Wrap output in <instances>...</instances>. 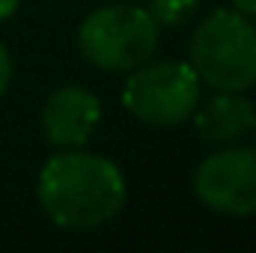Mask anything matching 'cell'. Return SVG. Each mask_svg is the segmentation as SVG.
<instances>
[{"instance_id":"1","label":"cell","mask_w":256,"mask_h":253,"mask_svg":"<svg viewBox=\"0 0 256 253\" xmlns=\"http://www.w3.org/2000/svg\"><path fill=\"white\" fill-rule=\"evenodd\" d=\"M45 214L66 230L102 226L126 206V179L110 158L60 152L48 158L36 182Z\"/></svg>"},{"instance_id":"2","label":"cell","mask_w":256,"mask_h":253,"mask_svg":"<svg viewBox=\"0 0 256 253\" xmlns=\"http://www.w3.org/2000/svg\"><path fill=\"white\" fill-rule=\"evenodd\" d=\"M191 68L218 92L256 86V27L236 9H214L191 36Z\"/></svg>"},{"instance_id":"3","label":"cell","mask_w":256,"mask_h":253,"mask_svg":"<svg viewBox=\"0 0 256 253\" xmlns=\"http://www.w3.org/2000/svg\"><path fill=\"white\" fill-rule=\"evenodd\" d=\"M78 48L96 68L131 72L152 60L158 48V24L143 6H102L84 18L78 30Z\"/></svg>"},{"instance_id":"4","label":"cell","mask_w":256,"mask_h":253,"mask_svg":"<svg viewBox=\"0 0 256 253\" xmlns=\"http://www.w3.org/2000/svg\"><path fill=\"white\" fill-rule=\"evenodd\" d=\"M200 102V78L191 63H143L131 68L122 90V104L155 128H170L194 116Z\"/></svg>"},{"instance_id":"5","label":"cell","mask_w":256,"mask_h":253,"mask_svg":"<svg viewBox=\"0 0 256 253\" xmlns=\"http://www.w3.org/2000/svg\"><path fill=\"white\" fill-rule=\"evenodd\" d=\"M194 194L218 214H256V149L232 143L208 155L194 173Z\"/></svg>"},{"instance_id":"6","label":"cell","mask_w":256,"mask_h":253,"mask_svg":"<svg viewBox=\"0 0 256 253\" xmlns=\"http://www.w3.org/2000/svg\"><path fill=\"white\" fill-rule=\"evenodd\" d=\"M102 120V102L84 86H60L42 108V128L54 146L78 149Z\"/></svg>"},{"instance_id":"7","label":"cell","mask_w":256,"mask_h":253,"mask_svg":"<svg viewBox=\"0 0 256 253\" xmlns=\"http://www.w3.org/2000/svg\"><path fill=\"white\" fill-rule=\"evenodd\" d=\"M196 131L208 143L232 146L256 131V108L242 92H218L196 110Z\"/></svg>"},{"instance_id":"8","label":"cell","mask_w":256,"mask_h":253,"mask_svg":"<svg viewBox=\"0 0 256 253\" xmlns=\"http://www.w3.org/2000/svg\"><path fill=\"white\" fill-rule=\"evenodd\" d=\"M200 0H149V15L155 18L158 27H176V24H185L196 12Z\"/></svg>"},{"instance_id":"9","label":"cell","mask_w":256,"mask_h":253,"mask_svg":"<svg viewBox=\"0 0 256 253\" xmlns=\"http://www.w3.org/2000/svg\"><path fill=\"white\" fill-rule=\"evenodd\" d=\"M9 80H12V57H9V51L0 45V96L6 92Z\"/></svg>"},{"instance_id":"10","label":"cell","mask_w":256,"mask_h":253,"mask_svg":"<svg viewBox=\"0 0 256 253\" xmlns=\"http://www.w3.org/2000/svg\"><path fill=\"white\" fill-rule=\"evenodd\" d=\"M232 6H236V12H242L248 18H256V0H232Z\"/></svg>"},{"instance_id":"11","label":"cell","mask_w":256,"mask_h":253,"mask_svg":"<svg viewBox=\"0 0 256 253\" xmlns=\"http://www.w3.org/2000/svg\"><path fill=\"white\" fill-rule=\"evenodd\" d=\"M18 6H21V0H0V21L9 18V15H15Z\"/></svg>"}]
</instances>
